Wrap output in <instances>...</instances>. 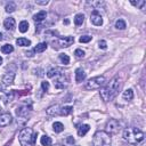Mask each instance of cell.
Masks as SVG:
<instances>
[{
  "instance_id": "6da1fadb",
  "label": "cell",
  "mask_w": 146,
  "mask_h": 146,
  "mask_svg": "<svg viewBox=\"0 0 146 146\" xmlns=\"http://www.w3.org/2000/svg\"><path fill=\"white\" fill-rule=\"evenodd\" d=\"M119 88H120V80H119V76H114L107 83L106 86L100 90L99 95H100V98L104 100V102H110L112 100L117 91H119Z\"/></svg>"
},
{
  "instance_id": "7a4b0ae2",
  "label": "cell",
  "mask_w": 146,
  "mask_h": 146,
  "mask_svg": "<svg viewBox=\"0 0 146 146\" xmlns=\"http://www.w3.org/2000/svg\"><path fill=\"white\" fill-rule=\"evenodd\" d=\"M123 138L130 145H137L144 140V132L136 127H131V128H128L124 130Z\"/></svg>"
},
{
  "instance_id": "3957f363",
  "label": "cell",
  "mask_w": 146,
  "mask_h": 146,
  "mask_svg": "<svg viewBox=\"0 0 146 146\" xmlns=\"http://www.w3.org/2000/svg\"><path fill=\"white\" fill-rule=\"evenodd\" d=\"M35 139H36V133L33 132L32 128H23L19 131L18 140L21 146H29L30 144L35 146Z\"/></svg>"
},
{
  "instance_id": "277c9868",
  "label": "cell",
  "mask_w": 146,
  "mask_h": 146,
  "mask_svg": "<svg viewBox=\"0 0 146 146\" xmlns=\"http://www.w3.org/2000/svg\"><path fill=\"white\" fill-rule=\"evenodd\" d=\"M92 146H111V137L106 131H97L92 138Z\"/></svg>"
},
{
  "instance_id": "5b68a950",
  "label": "cell",
  "mask_w": 146,
  "mask_h": 146,
  "mask_svg": "<svg viewBox=\"0 0 146 146\" xmlns=\"http://www.w3.org/2000/svg\"><path fill=\"white\" fill-rule=\"evenodd\" d=\"M105 76L104 75H99V76H95L91 78L90 80H88V82L86 83V89L87 90H95V89H99L100 87H103L105 84Z\"/></svg>"
},
{
  "instance_id": "8992f818",
  "label": "cell",
  "mask_w": 146,
  "mask_h": 146,
  "mask_svg": "<svg viewBox=\"0 0 146 146\" xmlns=\"http://www.w3.org/2000/svg\"><path fill=\"white\" fill-rule=\"evenodd\" d=\"M31 111H32V107H31V105H22V106H18L17 108H16V115H17V120H19V119H24L25 121L27 120V116L30 115V113H31Z\"/></svg>"
},
{
  "instance_id": "52a82bcc",
  "label": "cell",
  "mask_w": 146,
  "mask_h": 146,
  "mask_svg": "<svg viewBox=\"0 0 146 146\" xmlns=\"http://www.w3.org/2000/svg\"><path fill=\"white\" fill-rule=\"evenodd\" d=\"M120 130V122L116 119H111L106 123V132L108 135H115Z\"/></svg>"
},
{
  "instance_id": "ba28073f",
  "label": "cell",
  "mask_w": 146,
  "mask_h": 146,
  "mask_svg": "<svg viewBox=\"0 0 146 146\" xmlns=\"http://www.w3.org/2000/svg\"><path fill=\"white\" fill-rule=\"evenodd\" d=\"M0 99L3 100L5 104H8L14 99V90H3V86L0 87Z\"/></svg>"
},
{
  "instance_id": "9c48e42d",
  "label": "cell",
  "mask_w": 146,
  "mask_h": 146,
  "mask_svg": "<svg viewBox=\"0 0 146 146\" xmlns=\"http://www.w3.org/2000/svg\"><path fill=\"white\" fill-rule=\"evenodd\" d=\"M90 21L96 26H100L103 24V18H102L100 13L99 11H96V10H92V13L90 15Z\"/></svg>"
},
{
  "instance_id": "30bf717a",
  "label": "cell",
  "mask_w": 146,
  "mask_h": 146,
  "mask_svg": "<svg viewBox=\"0 0 146 146\" xmlns=\"http://www.w3.org/2000/svg\"><path fill=\"white\" fill-rule=\"evenodd\" d=\"M14 79H15V72H14V71L6 72V74H5L3 78H2V86H3V87L10 86V84L14 82Z\"/></svg>"
},
{
  "instance_id": "8fae6325",
  "label": "cell",
  "mask_w": 146,
  "mask_h": 146,
  "mask_svg": "<svg viewBox=\"0 0 146 146\" xmlns=\"http://www.w3.org/2000/svg\"><path fill=\"white\" fill-rule=\"evenodd\" d=\"M74 42V38L73 36H60L58 39V44L59 47H70L72 43Z\"/></svg>"
},
{
  "instance_id": "7c38bea8",
  "label": "cell",
  "mask_w": 146,
  "mask_h": 146,
  "mask_svg": "<svg viewBox=\"0 0 146 146\" xmlns=\"http://www.w3.org/2000/svg\"><path fill=\"white\" fill-rule=\"evenodd\" d=\"M13 117L10 113H1L0 114V127H7L11 122Z\"/></svg>"
},
{
  "instance_id": "4fadbf2b",
  "label": "cell",
  "mask_w": 146,
  "mask_h": 146,
  "mask_svg": "<svg viewBox=\"0 0 146 146\" xmlns=\"http://www.w3.org/2000/svg\"><path fill=\"white\" fill-rule=\"evenodd\" d=\"M57 78H56V80H55V82H54V86H55V88L56 89H64L65 88V79H64V75L62 74V72L58 74V75H56Z\"/></svg>"
},
{
  "instance_id": "5bb4252c",
  "label": "cell",
  "mask_w": 146,
  "mask_h": 146,
  "mask_svg": "<svg viewBox=\"0 0 146 146\" xmlns=\"http://www.w3.org/2000/svg\"><path fill=\"white\" fill-rule=\"evenodd\" d=\"M46 112H47V114H49V115H58V114H60V107H59L58 104H55V105L49 106Z\"/></svg>"
},
{
  "instance_id": "9a60e30c",
  "label": "cell",
  "mask_w": 146,
  "mask_h": 146,
  "mask_svg": "<svg viewBox=\"0 0 146 146\" xmlns=\"http://www.w3.org/2000/svg\"><path fill=\"white\" fill-rule=\"evenodd\" d=\"M47 17V13L44 10H41L39 13H36L35 15H33V21L36 22V23H41L42 21H44Z\"/></svg>"
},
{
  "instance_id": "2e32d148",
  "label": "cell",
  "mask_w": 146,
  "mask_h": 146,
  "mask_svg": "<svg viewBox=\"0 0 146 146\" xmlns=\"http://www.w3.org/2000/svg\"><path fill=\"white\" fill-rule=\"evenodd\" d=\"M3 26H5L6 30H10V31L14 30V29H15V19H14L13 17L6 18L5 22H3Z\"/></svg>"
},
{
  "instance_id": "e0dca14e",
  "label": "cell",
  "mask_w": 146,
  "mask_h": 146,
  "mask_svg": "<svg viewBox=\"0 0 146 146\" xmlns=\"http://www.w3.org/2000/svg\"><path fill=\"white\" fill-rule=\"evenodd\" d=\"M84 79H86V73H84V71H83L81 67L76 68V70H75V81H76V82H82Z\"/></svg>"
},
{
  "instance_id": "ac0fdd59",
  "label": "cell",
  "mask_w": 146,
  "mask_h": 146,
  "mask_svg": "<svg viewBox=\"0 0 146 146\" xmlns=\"http://www.w3.org/2000/svg\"><path fill=\"white\" fill-rule=\"evenodd\" d=\"M89 130H90V125L89 124H82V125H80L78 128V135L80 137H83Z\"/></svg>"
},
{
  "instance_id": "d6986e66",
  "label": "cell",
  "mask_w": 146,
  "mask_h": 146,
  "mask_svg": "<svg viewBox=\"0 0 146 146\" xmlns=\"http://www.w3.org/2000/svg\"><path fill=\"white\" fill-rule=\"evenodd\" d=\"M16 43L18 46H21V47H29L31 44V41L29 39H26V38H18L16 40Z\"/></svg>"
},
{
  "instance_id": "ffe728a7",
  "label": "cell",
  "mask_w": 146,
  "mask_h": 146,
  "mask_svg": "<svg viewBox=\"0 0 146 146\" xmlns=\"http://www.w3.org/2000/svg\"><path fill=\"white\" fill-rule=\"evenodd\" d=\"M40 143H41V145H42V146H49V145H51L52 140H51V138H50L49 136L43 135V136L40 138Z\"/></svg>"
},
{
  "instance_id": "44dd1931",
  "label": "cell",
  "mask_w": 146,
  "mask_h": 146,
  "mask_svg": "<svg viewBox=\"0 0 146 146\" xmlns=\"http://www.w3.org/2000/svg\"><path fill=\"white\" fill-rule=\"evenodd\" d=\"M47 47H48V44L46 43V42H41V43H39V44H36L35 47H34V52H43L46 49H47Z\"/></svg>"
},
{
  "instance_id": "7402d4cb",
  "label": "cell",
  "mask_w": 146,
  "mask_h": 146,
  "mask_svg": "<svg viewBox=\"0 0 146 146\" xmlns=\"http://www.w3.org/2000/svg\"><path fill=\"white\" fill-rule=\"evenodd\" d=\"M130 3L133 5V6H136V7H138V8L141 9V10H144V9H145V6H146V1H145V0H138V1L131 0Z\"/></svg>"
},
{
  "instance_id": "603a6c76",
  "label": "cell",
  "mask_w": 146,
  "mask_h": 146,
  "mask_svg": "<svg viewBox=\"0 0 146 146\" xmlns=\"http://www.w3.org/2000/svg\"><path fill=\"white\" fill-rule=\"evenodd\" d=\"M83 22H84V15L83 14H76L75 15V17H74V23H75V25H82L83 24Z\"/></svg>"
},
{
  "instance_id": "cb8c5ba5",
  "label": "cell",
  "mask_w": 146,
  "mask_h": 146,
  "mask_svg": "<svg viewBox=\"0 0 146 146\" xmlns=\"http://www.w3.org/2000/svg\"><path fill=\"white\" fill-rule=\"evenodd\" d=\"M52 129H54V131L55 132H62L63 130H64V124L62 123V122H54V124H52Z\"/></svg>"
},
{
  "instance_id": "d4e9b609",
  "label": "cell",
  "mask_w": 146,
  "mask_h": 146,
  "mask_svg": "<svg viewBox=\"0 0 146 146\" xmlns=\"http://www.w3.org/2000/svg\"><path fill=\"white\" fill-rule=\"evenodd\" d=\"M123 99H125V100H131L132 98H133V91H132V89H127L125 91H123Z\"/></svg>"
},
{
  "instance_id": "484cf974",
  "label": "cell",
  "mask_w": 146,
  "mask_h": 146,
  "mask_svg": "<svg viewBox=\"0 0 146 146\" xmlns=\"http://www.w3.org/2000/svg\"><path fill=\"white\" fill-rule=\"evenodd\" d=\"M18 30H19V32H22V33H25V32L29 30V23H27V21H22V22L19 23Z\"/></svg>"
},
{
  "instance_id": "4316f807",
  "label": "cell",
  "mask_w": 146,
  "mask_h": 146,
  "mask_svg": "<svg viewBox=\"0 0 146 146\" xmlns=\"http://www.w3.org/2000/svg\"><path fill=\"white\" fill-rule=\"evenodd\" d=\"M1 51H2L3 54H10V52L14 51V47H13L11 44L6 43V44H3V46L1 47Z\"/></svg>"
},
{
  "instance_id": "83f0119b",
  "label": "cell",
  "mask_w": 146,
  "mask_h": 146,
  "mask_svg": "<svg viewBox=\"0 0 146 146\" xmlns=\"http://www.w3.org/2000/svg\"><path fill=\"white\" fill-rule=\"evenodd\" d=\"M5 9H6V11H7V13H13V11H15V10H16V3H15V2H13V1H10V2H8V3L6 5Z\"/></svg>"
},
{
  "instance_id": "f1b7e54d",
  "label": "cell",
  "mask_w": 146,
  "mask_h": 146,
  "mask_svg": "<svg viewBox=\"0 0 146 146\" xmlns=\"http://www.w3.org/2000/svg\"><path fill=\"white\" fill-rule=\"evenodd\" d=\"M73 112V107L72 106H64V107H62L60 108V114L62 115H68V114H71Z\"/></svg>"
},
{
  "instance_id": "f546056e",
  "label": "cell",
  "mask_w": 146,
  "mask_h": 146,
  "mask_svg": "<svg viewBox=\"0 0 146 146\" xmlns=\"http://www.w3.org/2000/svg\"><path fill=\"white\" fill-rule=\"evenodd\" d=\"M89 3L94 7V10H96V11H98V9H100V7H104V2L103 1H91Z\"/></svg>"
},
{
  "instance_id": "4dcf8cb0",
  "label": "cell",
  "mask_w": 146,
  "mask_h": 146,
  "mask_svg": "<svg viewBox=\"0 0 146 146\" xmlns=\"http://www.w3.org/2000/svg\"><path fill=\"white\" fill-rule=\"evenodd\" d=\"M115 27H116L117 30H124V29L127 27V24H125V22H124L123 19H117V21L115 22Z\"/></svg>"
},
{
  "instance_id": "1f68e13d",
  "label": "cell",
  "mask_w": 146,
  "mask_h": 146,
  "mask_svg": "<svg viewBox=\"0 0 146 146\" xmlns=\"http://www.w3.org/2000/svg\"><path fill=\"white\" fill-rule=\"evenodd\" d=\"M59 73H60V70L59 68H50L47 72V75H48V78H54V76L58 75Z\"/></svg>"
},
{
  "instance_id": "d6a6232c",
  "label": "cell",
  "mask_w": 146,
  "mask_h": 146,
  "mask_svg": "<svg viewBox=\"0 0 146 146\" xmlns=\"http://www.w3.org/2000/svg\"><path fill=\"white\" fill-rule=\"evenodd\" d=\"M59 60L64 64V65H67L70 63V57L67 54H60L59 55Z\"/></svg>"
},
{
  "instance_id": "836d02e7",
  "label": "cell",
  "mask_w": 146,
  "mask_h": 146,
  "mask_svg": "<svg viewBox=\"0 0 146 146\" xmlns=\"http://www.w3.org/2000/svg\"><path fill=\"white\" fill-rule=\"evenodd\" d=\"M91 40V36L90 35H82V36H80V39H79V41L81 42V43H87V42H89Z\"/></svg>"
},
{
  "instance_id": "e575fe53",
  "label": "cell",
  "mask_w": 146,
  "mask_h": 146,
  "mask_svg": "<svg viewBox=\"0 0 146 146\" xmlns=\"http://www.w3.org/2000/svg\"><path fill=\"white\" fill-rule=\"evenodd\" d=\"M74 55H75V57H78V58H82V57H84V51H83L82 49H76V50L74 51Z\"/></svg>"
},
{
  "instance_id": "d590c367",
  "label": "cell",
  "mask_w": 146,
  "mask_h": 146,
  "mask_svg": "<svg viewBox=\"0 0 146 146\" xmlns=\"http://www.w3.org/2000/svg\"><path fill=\"white\" fill-rule=\"evenodd\" d=\"M98 47H99L100 49H103V50L107 49V43H106V41H105V40H99V42H98Z\"/></svg>"
},
{
  "instance_id": "8d00e7d4",
  "label": "cell",
  "mask_w": 146,
  "mask_h": 146,
  "mask_svg": "<svg viewBox=\"0 0 146 146\" xmlns=\"http://www.w3.org/2000/svg\"><path fill=\"white\" fill-rule=\"evenodd\" d=\"M41 88H42L43 91H48V90H49V82H48V81L41 82Z\"/></svg>"
},
{
  "instance_id": "74e56055",
  "label": "cell",
  "mask_w": 146,
  "mask_h": 146,
  "mask_svg": "<svg viewBox=\"0 0 146 146\" xmlns=\"http://www.w3.org/2000/svg\"><path fill=\"white\" fill-rule=\"evenodd\" d=\"M49 1L48 0H35V3L36 5H47Z\"/></svg>"
},
{
  "instance_id": "f35d334b",
  "label": "cell",
  "mask_w": 146,
  "mask_h": 146,
  "mask_svg": "<svg viewBox=\"0 0 146 146\" xmlns=\"http://www.w3.org/2000/svg\"><path fill=\"white\" fill-rule=\"evenodd\" d=\"M66 141H67L68 144H74V141H75V140H74V138H73L72 136H70V137H67V138H66Z\"/></svg>"
},
{
  "instance_id": "ab89813d",
  "label": "cell",
  "mask_w": 146,
  "mask_h": 146,
  "mask_svg": "<svg viewBox=\"0 0 146 146\" xmlns=\"http://www.w3.org/2000/svg\"><path fill=\"white\" fill-rule=\"evenodd\" d=\"M33 52H34V51H26L25 55L29 56V57H32V56H33Z\"/></svg>"
},
{
  "instance_id": "60d3db41",
  "label": "cell",
  "mask_w": 146,
  "mask_h": 146,
  "mask_svg": "<svg viewBox=\"0 0 146 146\" xmlns=\"http://www.w3.org/2000/svg\"><path fill=\"white\" fill-rule=\"evenodd\" d=\"M1 40H2V33L0 32V41H1Z\"/></svg>"
},
{
  "instance_id": "b9f144b4",
  "label": "cell",
  "mask_w": 146,
  "mask_h": 146,
  "mask_svg": "<svg viewBox=\"0 0 146 146\" xmlns=\"http://www.w3.org/2000/svg\"><path fill=\"white\" fill-rule=\"evenodd\" d=\"M1 64H2V57L0 56V65H1Z\"/></svg>"
},
{
  "instance_id": "7bdbcfd3",
  "label": "cell",
  "mask_w": 146,
  "mask_h": 146,
  "mask_svg": "<svg viewBox=\"0 0 146 146\" xmlns=\"http://www.w3.org/2000/svg\"><path fill=\"white\" fill-rule=\"evenodd\" d=\"M54 146H63V145H59V144H56V145H54Z\"/></svg>"
},
{
  "instance_id": "ee69618b",
  "label": "cell",
  "mask_w": 146,
  "mask_h": 146,
  "mask_svg": "<svg viewBox=\"0 0 146 146\" xmlns=\"http://www.w3.org/2000/svg\"><path fill=\"white\" fill-rule=\"evenodd\" d=\"M1 110H2V108H1V106H0V114H1Z\"/></svg>"
},
{
  "instance_id": "f6af8a7d",
  "label": "cell",
  "mask_w": 146,
  "mask_h": 146,
  "mask_svg": "<svg viewBox=\"0 0 146 146\" xmlns=\"http://www.w3.org/2000/svg\"><path fill=\"white\" fill-rule=\"evenodd\" d=\"M76 146H80V145H76Z\"/></svg>"
},
{
  "instance_id": "bcb514c9",
  "label": "cell",
  "mask_w": 146,
  "mask_h": 146,
  "mask_svg": "<svg viewBox=\"0 0 146 146\" xmlns=\"http://www.w3.org/2000/svg\"><path fill=\"white\" fill-rule=\"evenodd\" d=\"M6 146H8V145H6Z\"/></svg>"
}]
</instances>
